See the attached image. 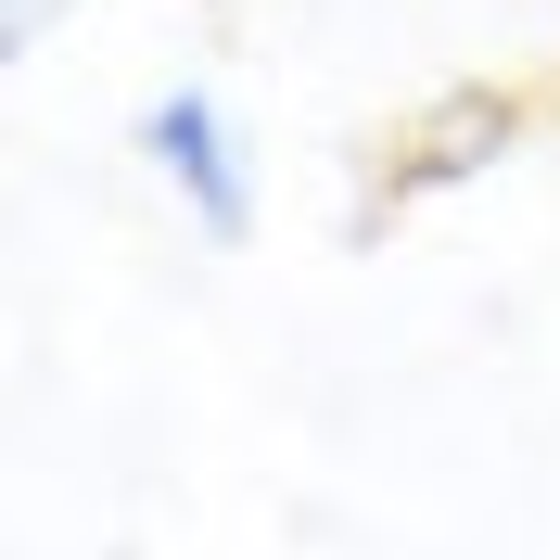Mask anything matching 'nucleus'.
Listing matches in <instances>:
<instances>
[{"instance_id": "obj_1", "label": "nucleus", "mask_w": 560, "mask_h": 560, "mask_svg": "<svg viewBox=\"0 0 560 560\" xmlns=\"http://www.w3.org/2000/svg\"><path fill=\"white\" fill-rule=\"evenodd\" d=\"M128 153L153 166V191L191 217V243H217V255H243V243H255V217H268V178H255L243 115L217 103L205 77L153 90V103H140V128H128Z\"/></svg>"}, {"instance_id": "obj_2", "label": "nucleus", "mask_w": 560, "mask_h": 560, "mask_svg": "<svg viewBox=\"0 0 560 560\" xmlns=\"http://www.w3.org/2000/svg\"><path fill=\"white\" fill-rule=\"evenodd\" d=\"M523 128H535V103H523V90H497V77L433 90L420 115H395L383 166H370V205H357V230H383V217H408V205H446V191L497 178L510 153H523Z\"/></svg>"}, {"instance_id": "obj_3", "label": "nucleus", "mask_w": 560, "mask_h": 560, "mask_svg": "<svg viewBox=\"0 0 560 560\" xmlns=\"http://www.w3.org/2000/svg\"><path fill=\"white\" fill-rule=\"evenodd\" d=\"M51 26H65V0H0V51H38Z\"/></svg>"}, {"instance_id": "obj_4", "label": "nucleus", "mask_w": 560, "mask_h": 560, "mask_svg": "<svg viewBox=\"0 0 560 560\" xmlns=\"http://www.w3.org/2000/svg\"><path fill=\"white\" fill-rule=\"evenodd\" d=\"M115 560H128V548H115Z\"/></svg>"}]
</instances>
